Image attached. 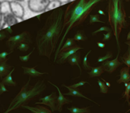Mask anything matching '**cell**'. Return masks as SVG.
<instances>
[{"instance_id": "cell-6", "label": "cell", "mask_w": 130, "mask_h": 113, "mask_svg": "<svg viewBox=\"0 0 130 113\" xmlns=\"http://www.w3.org/2000/svg\"><path fill=\"white\" fill-rule=\"evenodd\" d=\"M49 3V0H29V6L33 11L40 12L45 10Z\"/></svg>"}, {"instance_id": "cell-8", "label": "cell", "mask_w": 130, "mask_h": 113, "mask_svg": "<svg viewBox=\"0 0 130 113\" xmlns=\"http://www.w3.org/2000/svg\"><path fill=\"white\" fill-rule=\"evenodd\" d=\"M49 82L50 84H52V85H53L54 87H55L56 88H57V91H58V94H59V96H58V98H57V111H58L60 112H61L62 111V106H63L64 104H66L71 103V102H72V101L66 98V97H65V96H63V95L62 94V92H60L59 88H58L57 85H55L53 84V83H52V82Z\"/></svg>"}, {"instance_id": "cell-13", "label": "cell", "mask_w": 130, "mask_h": 113, "mask_svg": "<svg viewBox=\"0 0 130 113\" xmlns=\"http://www.w3.org/2000/svg\"><path fill=\"white\" fill-rule=\"evenodd\" d=\"M22 69L24 70V73L26 75H29V76L32 77H38L39 76H41L44 74H48V73L46 72H39L36 70L34 68H29V67L22 66Z\"/></svg>"}, {"instance_id": "cell-3", "label": "cell", "mask_w": 130, "mask_h": 113, "mask_svg": "<svg viewBox=\"0 0 130 113\" xmlns=\"http://www.w3.org/2000/svg\"><path fill=\"white\" fill-rule=\"evenodd\" d=\"M109 21L116 36L118 52H120L119 35L123 28L126 27V13L122 0H110L109 3Z\"/></svg>"}, {"instance_id": "cell-25", "label": "cell", "mask_w": 130, "mask_h": 113, "mask_svg": "<svg viewBox=\"0 0 130 113\" xmlns=\"http://www.w3.org/2000/svg\"><path fill=\"white\" fill-rule=\"evenodd\" d=\"M12 52H10V53H7V52H3V53H0V63H3V62H5L8 60V59L6 58V57L9 55Z\"/></svg>"}, {"instance_id": "cell-14", "label": "cell", "mask_w": 130, "mask_h": 113, "mask_svg": "<svg viewBox=\"0 0 130 113\" xmlns=\"http://www.w3.org/2000/svg\"><path fill=\"white\" fill-rule=\"evenodd\" d=\"M67 61L71 65H77L80 70V72H81V68L79 65L80 54L79 53H74L67 58Z\"/></svg>"}, {"instance_id": "cell-41", "label": "cell", "mask_w": 130, "mask_h": 113, "mask_svg": "<svg viewBox=\"0 0 130 113\" xmlns=\"http://www.w3.org/2000/svg\"><path fill=\"white\" fill-rule=\"evenodd\" d=\"M129 18H130V17H129Z\"/></svg>"}, {"instance_id": "cell-33", "label": "cell", "mask_w": 130, "mask_h": 113, "mask_svg": "<svg viewBox=\"0 0 130 113\" xmlns=\"http://www.w3.org/2000/svg\"><path fill=\"white\" fill-rule=\"evenodd\" d=\"M112 35V33L111 31L109 32V33L107 34H104V39H103V41H105V40H108L110 37H111Z\"/></svg>"}, {"instance_id": "cell-36", "label": "cell", "mask_w": 130, "mask_h": 113, "mask_svg": "<svg viewBox=\"0 0 130 113\" xmlns=\"http://www.w3.org/2000/svg\"><path fill=\"white\" fill-rule=\"evenodd\" d=\"M102 80H103V81H104V82H105V85H107V87H110V83H109V82H106V81H105V80L102 79Z\"/></svg>"}, {"instance_id": "cell-19", "label": "cell", "mask_w": 130, "mask_h": 113, "mask_svg": "<svg viewBox=\"0 0 130 113\" xmlns=\"http://www.w3.org/2000/svg\"><path fill=\"white\" fill-rule=\"evenodd\" d=\"M75 45V42L74 40L73 39H68L67 40V41L66 42V43L64 44V45L63 46L61 49L60 50L59 52H62V51H64L66 50H68L70 48H73L74 46Z\"/></svg>"}, {"instance_id": "cell-9", "label": "cell", "mask_w": 130, "mask_h": 113, "mask_svg": "<svg viewBox=\"0 0 130 113\" xmlns=\"http://www.w3.org/2000/svg\"><path fill=\"white\" fill-rule=\"evenodd\" d=\"M81 49H83V48L81 47L76 46H74L73 48L69 49L67 51H62V53L59 54V59L57 60V63H59V64H62L66 61V59H67L69 56L74 54L77 51Z\"/></svg>"}, {"instance_id": "cell-24", "label": "cell", "mask_w": 130, "mask_h": 113, "mask_svg": "<svg viewBox=\"0 0 130 113\" xmlns=\"http://www.w3.org/2000/svg\"><path fill=\"white\" fill-rule=\"evenodd\" d=\"M91 51L90 50V51H88V53L86 54V55L85 56V57L84 58L83 63V64L84 68H85V70H89L91 69V66L88 65V63H87V57H88V56L89 55V54H90V53H91Z\"/></svg>"}, {"instance_id": "cell-23", "label": "cell", "mask_w": 130, "mask_h": 113, "mask_svg": "<svg viewBox=\"0 0 130 113\" xmlns=\"http://www.w3.org/2000/svg\"><path fill=\"white\" fill-rule=\"evenodd\" d=\"M73 39L74 40H76V41H80V40H82V41H83V40H86V36H85V35H83V34H81L80 32H78L76 34V35H75L74 37L73 38Z\"/></svg>"}, {"instance_id": "cell-32", "label": "cell", "mask_w": 130, "mask_h": 113, "mask_svg": "<svg viewBox=\"0 0 130 113\" xmlns=\"http://www.w3.org/2000/svg\"><path fill=\"white\" fill-rule=\"evenodd\" d=\"M98 17H99V16H98V15H91V20H90V23L100 22V21H99V20Z\"/></svg>"}, {"instance_id": "cell-10", "label": "cell", "mask_w": 130, "mask_h": 113, "mask_svg": "<svg viewBox=\"0 0 130 113\" xmlns=\"http://www.w3.org/2000/svg\"><path fill=\"white\" fill-rule=\"evenodd\" d=\"M129 67H124L120 72V78L117 81L118 83H128L130 82V75Z\"/></svg>"}, {"instance_id": "cell-1", "label": "cell", "mask_w": 130, "mask_h": 113, "mask_svg": "<svg viewBox=\"0 0 130 113\" xmlns=\"http://www.w3.org/2000/svg\"><path fill=\"white\" fill-rule=\"evenodd\" d=\"M62 12L58 10L52 14L44 28L38 33L36 44L41 56L51 59L62 34Z\"/></svg>"}, {"instance_id": "cell-7", "label": "cell", "mask_w": 130, "mask_h": 113, "mask_svg": "<svg viewBox=\"0 0 130 113\" xmlns=\"http://www.w3.org/2000/svg\"><path fill=\"white\" fill-rule=\"evenodd\" d=\"M119 52H118V56L115 59H113L111 61H105V62L102 63V68L104 70V71L109 72V73H112L114 71H115L118 67L120 65H121L123 63L119 62L118 60V57H119Z\"/></svg>"}, {"instance_id": "cell-21", "label": "cell", "mask_w": 130, "mask_h": 113, "mask_svg": "<svg viewBox=\"0 0 130 113\" xmlns=\"http://www.w3.org/2000/svg\"><path fill=\"white\" fill-rule=\"evenodd\" d=\"M124 85L126 87V90L125 92H124V94L123 95V97H125L126 98V101L127 102H129V99L130 98V82L129 83H124Z\"/></svg>"}, {"instance_id": "cell-29", "label": "cell", "mask_w": 130, "mask_h": 113, "mask_svg": "<svg viewBox=\"0 0 130 113\" xmlns=\"http://www.w3.org/2000/svg\"><path fill=\"white\" fill-rule=\"evenodd\" d=\"M87 83L88 82H85V81H81V82H78V83H75V84L72 85H71V86H69V87H71V88H77L78 87H81V86H83L85 83Z\"/></svg>"}, {"instance_id": "cell-17", "label": "cell", "mask_w": 130, "mask_h": 113, "mask_svg": "<svg viewBox=\"0 0 130 113\" xmlns=\"http://www.w3.org/2000/svg\"><path fill=\"white\" fill-rule=\"evenodd\" d=\"M104 70L103 69L102 66H98L96 68L91 67V71L88 72V75L91 78H93V77H99L104 73Z\"/></svg>"}, {"instance_id": "cell-11", "label": "cell", "mask_w": 130, "mask_h": 113, "mask_svg": "<svg viewBox=\"0 0 130 113\" xmlns=\"http://www.w3.org/2000/svg\"><path fill=\"white\" fill-rule=\"evenodd\" d=\"M62 86H63V87H66V88H67L69 89V92L65 94L66 96H74V97H82V98L86 99L89 100V101H91V102H94V103H95L96 104L99 105V104H98L96 103V102H95L94 101H93V100L90 99L88 98V97H85V96H83V95L81 94V92H80L77 88H71V87H70L69 86H66L65 85H62Z\"/></svg>"}, {"instance_id": "cell-28", "label": "cell", "mask_w": 130, "mask_h": 113, "mask_svg": "<svg viewBox=\"0 0 130 113\" xmlns=\"http://www.w3.org/2000/svg\"><path fill=\"white\" fill-rule=\"evenodd\" d=\"M34 49H33L32 51L30 52V53H29V54H27V55L26 56H19V59H20V60L22 62H27L29 61V58H30V55H31V54L32 53V52L34 51Z\"/></svg>"}, {"instance_id": "cell-12", "label": "cell", "mask_w": 130, "mask_h": 113, "mask_svg": "<svg viewBox=\"0 0 130 113\" xmlns=\"http://www.w3.org/2000/svg\"><path fill=\"white\" fill-rule=\"evenodd\" d=\"M22 107L29 110L32 113H52V111H51L49 109L46 108L44 106H39V105L35 107H30V106L24 105L22 106Z\"/></svg>"}, {"instance_id": "cell-20", "label": "cell", "mask_w": 130, "mask_h": 113, "mask_svg": "<svg viewBox=\"0 0 130 113\" xmlns=\"http://www.w3.org/2000/svg\"><path fill=\"white\" fill-rule=\"evenodd\" d=\"M121 60L123 63L126 64L128 67L130 68V48L129 47L126 53L124 54L121 58Z\"/></svg>"}, {"instance_id": "cell-37", "label": "cell", "mask_w": 130, "mask_h": 113, "mask_svg": "<svg viewBox=\"0 0 130 113\" xmlns=\"http://www.w3.org/2000/svg\"><path fill=\"white\" fill-rule=\"evenodd\" d=\"M127 40H130V31H129V32L128 33V37H127Z\"/></svg>"}, {"instance_id": "cell-30", "label": "cell", "mask_w": 130, "mask_h": 113, "mask_svg": "<svg viewBox=\"0 0 130 113\" xmlns=\"http://www.w3.org/2000/svg\"><path fill=\"white\" fill-rule=\"evenodd\" d=\"M102 31H107V32H110L111 30H110V29H109L108 27H102V28H100V29H99L98 30H96V32H95L93 33V35H96V34H97L98 32H102Z\"/></svg>"}, {"instance_id": "cell-40", "label": "cell", "mask_w": 130, "mask_h": 113, "mask_svg": "<svg viewBox=\"0 0 130 113\" xmlns=\"http://www.w3.org/2000/svg\"><path fill=\"white\" fill-rule=\"evenodd\" d=\"M126 1H129V0H126Z\"/></svg>"}, {"instance_id": "cell-38", "label": "cell", "mask_w": 130, "mask_h": 113, "mask_svg": "<svg viewBox=\"0 0 130 113\" xmlns=\"http://www.w3.org/2000/svg\"><path fill=\"white\" fill-rule=\"evenodd\" d=\"M125 44L129 46V48H130V40H129V41H128V42H125Z\"/></svg>"}, {"instance_id": "cell-31", "label": "cell", "mask_w": 130, "mask_h": 113, "mask_svg": "<svg viewBox=\"0 0 130 113\" xmlns=\"http://www.w3.org/2000/svg\"><path fill=\"white\" fill-rule=\"evenodd\" d=\"M6 92H8V90L5 87V84H3L2 82H0V95H1L3 93Z\"/></svg>"}, {"instance_id": "cell-2", "label": "cell", "mask_w": 130, "mask_h": 113, "mask_svg": "<svg viewBox=\"0 0 130 113\" xmlns=\"http://www.w3.org/2000/svg\"><path fill=\"white\" fill-rule=\"evenodd\" d=\"M30 78L27 82L26 84L22 88L21 91L13 99L8 108L4 113H8L10 111L22 107L25 104H27L30 100L33 99L42 93L46 88L44 81L43 80H38L34 85L31 86L29 84Z\"/></svg>"}, {"instance_id": "cell-22", "label": "cell", "mask_w": 130, "mask_h": 113, "mask_svg": "<svg viewBox=\"0 0 130 113\" xmlns=\"http://www.w3.org/2000/svg\"><path fill=\"white\" fill-rule=\"evenodd\" d=\"M98 83L100 87V92L103 94H107L108 92V87L104 82H102L100 80H98Z\"/></svg>"}, {"instance_id": "cell-5", "label": "cell", "mask_w": 130, "mask_h": 113, "mask_svg": "<svg viewBox=\"0 0 130 113\" xmlns=\"http://www.w3.org/2000/svg\"><path fill=\"white\" fill-rule=\"evenodd\" d=\"M58 96L55 92H53L49 96H45L44 97L39 99V101H41V102H36V104H44L49 106L52 109V112L57 111V101Z\"/></svg>"}, {"instance_id": "cell-34", "label": "cell", "mask_w": 130, "mask_h": 113, "mask_svg": "<svg viewBox=\"0 0 130 113\" xmlns=\"http://www.w3.org/2000/svg\"><path fill=\"white\" fill-rule=\"evenodd\" d=\"M97 45L99 46V48H104L105 47V44H104V43L97 42Z\"/></svg>"}, {"instance_id": "cell-18", "label": "cell", "mask_w": 130, "mask_h": 113, "mask_svg": "<svg viewBox=\"0 0 130 113\" xmlns=\"http://www.w3.org/2000/svg\"><path fill=\"white\" fill-rule=\"evenodd\" d=\"M88 107H83V108H78V107L72 106L71 107H68V110L71 111V113H90V111Z\"/></svg>"}, {"instance_id": "cell-16", "label": "cell", "mask_w": 130, "mask_h": 113, "mask_svg": "<svg viewBox=\"0 0 130 113\" xmlns=\"http://www.w3.org/2000/svg\"><path fill=\"white\" fill-rule=\"evenodd\" d=\"M15 70V68H13L12 70L5 77V78L3 79L2 80V83L3 84L6 85L8 86H16L17 83L15 81L13 80L12 77H11V74H12V72H14Z\"/></svg>"}, {"instance_id": "cell-26", "label": "cell", "mask_w": 130, "mask_h": 113, "mask_svg": "<svg viewBox=\"0 0 130 113\" xmlns=\"http://www.w3.org/2000/svg\"><path fill=\"white\" fill-rule=\"evenodd\" d=\"M112 53L111 52H108L106 56L103 57H100L98 59L97 62L98 63H100V62H104L105 61H106L107 59H109V58H112Z\"/></svg>"}, {"instance_id": "cell-27", "label": "cell", "mask_w": 130, "mask_h": 113, "mask_svg": "<svg viewBox=\"0 0 130 113\" xmlns=\"http://www.w3.org/2000/svg\"><path fill=\"white\" fill-rule=\"evenodd\" d=\"M29 48V46L28 45V44H25V43H22V44H20V45L17 47V49L22 52H26Z\"/></svg>"}, {"instance_id": "cell-35", "label": "cell", "mask_w": 130, "mask_h": 113, "mask_svg": "<svg viewBox=\"0 0 130 113\" xmlns=\"http://www.w3.org/2000/svg\"><path fill=\"white\" fill-rule=\"evenodd\" d=\"M6 37V35L3 33H0V40H3V39Z\"/></svg>"}, {"instance_id": "cell-15", "label": "cell", "mask_w": 130, "mask_h": 113, "mask_svg": "<svg viewBox=\"0 0 130 113\" xmlns=\"http://www.w3.org/2000/svg\"><path fill=\"white\" fill-rule=\"evenodd\" d=\"M6 62L0 63V78L7 75L9 72H10V70L12 67L6 64Z\"/></svg>"}, {"instance_id": "cell-4", "label": "cell", "mask_w": 130, "mask_h": 113, "mask_svg": "<svg viewBox=\"0 0 130 113\" xmlns=\"http://www.w3.org/2000/svg\"><path fill=\"white\" fill-rule=\"evenodd\" d=\"M30 37L27 32H24L20 35L11 37L6 42V46L12 52L13 49L17 48L20 44L24 42H31Z\"/></svg>"}, {"instance_id": "cell-39", "label": "cell", "mask_w": 130, "mask_h": 113, "mask_svg": "<svg viewBox=\"0 0 130 113\" xmlns=\"http://www.w3.org/2000/svg\"><path fill=\"white\" fill-rule=\"evenodd\" d=\"M128 102V104H129V106H130V102H129H129ZM130 111V109H129V110H128V111H126V112L125 113H127V112H129V111Z\"/></svg>"}]
</instances>
